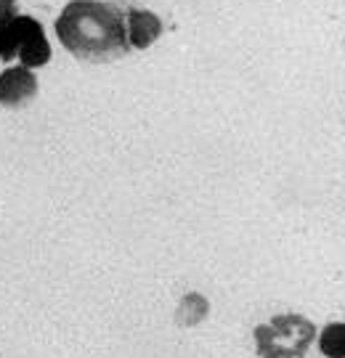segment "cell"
I'll return each instance as SVG.
<instances>
[{
    "instance_id": "obj_1",
    "label": "cell",
    "mask_w": 345,
    "mask_h": 358,
    "mask_svg": "<svg viewBox=\"0 0 345 358\" xmlns=\"http://www.w3.org/2000/svg\"><path fill=\"white\" fill-rule=\"evenodd\" d=\"M56 35L66 51L83 62H115L128 56L125 11L101 0H72L56 19Z\"/></svg>"
},
{
    "instance_id": "obj_2",
    "label": "cell",
    "mask_w": 345,
    "mask_h": 358,
    "mask_svg": "<svg viewBox=\"0 0 345 358\" xmlns=\"http://www.w3.org/2000/svg\"><path fill=\"white\" fill-rule=\"evenodd\" d=\"M253 337L260 358H303L316 337V327L306 316L284 313L269 324H258Z\"/></svg>"
},
{
    "instance_id": "obj_3",
    "label": "cell",
    "mask_w": 345,
    "mask_h": 358,
    "mask_svg": "<svg viewBox=\"0 0 345 358\" xmlns=\"http://www.w3.org/2000/svg\"><path fill=\"white\" fill-rule=\"evenodd\" d=\"M13 56H19L27 69L48 64L51 59V45L45 40L43 24L32 16H11L0 24V59L11 62Z\"/></svg>"
},
{
    "instance_id": "obj_4",
    "label": "cell",
    "mask_w": 345,
    "mask_h": 358,
    "mask_svg": "<svg viewBox=\"0 0 345 358\" xmlns=\"http://www.w3.org/2000/svg\"><path fill=\"white\" fill-rule=\"evenodd\" d=\"M38 96V77L27 66H8L0 75V103L8 109H19Z\"/></svg>"
},
{
    "instance_id": "obj_5",
    "label": "cell",
    "mask_w": 345,
    "mask_h": 358,
    "mask_svg": "<svg viewBox=\"0 0 345 358\" xmlns=\"http://www.w3.org/2000/svg\"><path fill=\"white\" fill-rule=\"evenodd\" d=\"M125 29H128L130 51H143L162 35V19L146 8H128L125 11Z\"/></svg>"
},
{
    "instance_id": "obj_6",
    "label": "cell",
    "mask_w": 345,
    "mask_h": 358,
    "mask_svg": "<svg viewBox=\"0 0 345 358\" xmlns=\"http://www.w3.org/2000/svg\"><path fill=\"white\" fill-rule=\"evenodd\" d=\"M321 353L327 358H345V327L343 324H330L321 332Z\"/></svg>"
},
{
    "instance_id": "obj_7",
    "label": "cell",
    "mask_w": 345,
    "mask_h": 358,
    "mask_svg": "<svg viewBox=\"0 0 345 358\" xmlns=\"http://www.w3.org/2000/svg\"><path fill=\"white\" fill-rule=\"evenodd\" d=\"M16 16V0H0V24Z\"/></svg>"
}]
</instances>
